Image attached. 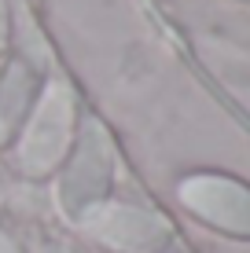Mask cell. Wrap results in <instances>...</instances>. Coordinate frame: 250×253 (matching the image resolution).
I'll list each match as a JSON object with an SVG mask.
<instances>
[{"mask_svg": "<svg viewBox=\"0 0 250 253\" xmlns=\"http://www.w3.org/2000/svg\"><path fill=\"white\" fill-rule=\"evenodd\" d=\"M70 128H74V95L63 81H51L45 95H41V107L33 114L30 128L22 136L19 165L26 172H33V176L48 172L63 158L66 143H70Z\"/></svg>", "mask_w": 250, "mask_h": 253, "instance_id": "obj_2", "label": "cell"}, {"mask_svg": "<svg viewBox=\"0 0 250 253\" xmlns=\"http://www.w3.org/2000/svg\"><path fill=\"white\" fill-rule=\"evenodd\" d=\"M51 253H63V250H51Z\"/></svg>", "mask_w": 250, "mask_h": 253, "instance_id": "obj_7", "label": "cell"}, {"mask_svg": "<svg viewBox=\"0 0 250 253\" xmlns=\"http://www.w3.org/2000/svg\"><path fill=\"white\" fill-rule=\"evenodd\" d=\"M0 253H19V250H15V246H11V239H7V235H4V231H0Z\"/></svg>", "mask_w": 250, "mask_h": 253, "instance_id": "obj_6", "label": "cell"}, {"mask_svg": "<svg viewBox=\"0 0 250 253\" xmlns=\"http://www.w3.org/2000/svg\"><path fill=\"white\" fill-rule=\"evenodd\" d=\"M180 202L210 228L250 239V184L221 172H195L180 184Z\"/></svg>", "mask_w": 250, "mask_h": 253, "instance_id": "obj_1", "label": "cell"}, {"mask_svg": "<svg viewBox=\"0 0 250 253\" xmlns=\"http://www.w3.org/2000/svg\"><path fill=\"white\" fill-rule=\"evenodd\" d=\"M85 228L114 250H154L169 239V224L136 206H92L85 213Z\"/></svg>", "mask_w": 250, "mask_h": 253, "instance_id": "obj_3", "label": "cell"}, {"mask_svg": "<svg viewBox=\"0 0 250 253\" xmlns=\"http://www.w3.org/2000/svg\"><path fill=\"white\" fill-rule=\"evenodd\" d=\"M4 41H7V4L0 0V55H4Z\"/></svg>", "mask_w": 250, "mask_h": 253, "instance_id": "obj_5", "label": "cell"}, {"mask_svg": "<svg viewBox=\"0 0 250 253\" xmlns=\"http://www.w3.org/2000/svg\"><path fill=\"white\" fill-rule=\"evenodd\" d=\"M107 184H110V143L100 132V125H89L81 154L74 162V172L66 176V206L81 209L85 202L100 198Z\"/></svg>", "mask_w": 250, "mask_h": 253, "instance_id": "obj_4", "label": "cell"}]
</instances>
